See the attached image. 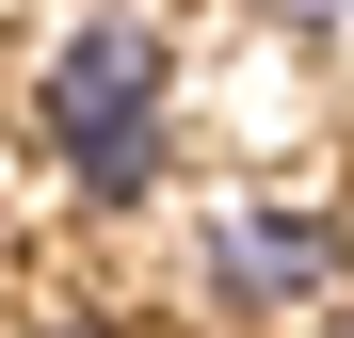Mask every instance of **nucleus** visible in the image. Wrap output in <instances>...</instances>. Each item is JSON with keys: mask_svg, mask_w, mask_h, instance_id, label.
I'll list each match as a JSON object with an SVG mask.
<instances>
[{"mask_svg": "<svg viewBox=\"0 0 354 338\" xmlns=\"http://www.w3.org/2000/svg\"><path fill=\"white\" fill-rule=\"evenodd\" d=\"M290 338H354V290H338V306H322V322H290Z\"/></svg>", "mask_w": 354, "mask_h": 338, "instance_id": "4", "label": "nucleus"}, {"mask_svg": "<svg viewBox=\"0 0 354 338\" xmlns=\"http://www.w3.org/2000/svg\"><path fill=\"white\" fill-rule=\"evenodd\" d=\"M32 129H48L81 209H145L161 161H177V48L145 17H65L32 65Z\"/></svg>", "mask_w": 354, "mask_h": 338, "instance_id": "1", "label": "nucleus"}, {"mask_svg": "<svg viewBox=\"0 0 354 338\" xmlns=\"http://www.w3.org/2000/svg\"><path fill=\"white\" fill-rule=\"evenodd\" d=\"M209 290L242 306V322H322V306L354 290V225H338V209H290V194L209 209Z\"/></svg>", "mask_w": 354, "mask_h": 338, "instance_id": "2", "label": "nucleus"}, {"mask_svg": "<svg viewBox=\"0 0 354 338\" xmlns=\"http://www.w3.org/2000/svg\"><path fill=\"white\" fill-rule=\"evenodd\" d=\"M32 338H129V322H97V306H65V322H32Z\"/></svg>", "mask_w": 354, "mask_h": 338, "instance_id": "3", "label": "nucleus"}]
</instances>
